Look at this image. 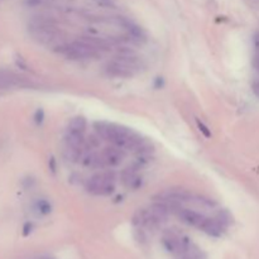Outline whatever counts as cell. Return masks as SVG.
<instances>
[{
    "label": "cell",
    "mask_w": 259,
    "mask_h": 259,
    "mask_svg": "<svg viewBox=\"0 0 259 259\" xmlns=\"http://www.w3.org/2000/svg\"><path fill=\"white\" fill-rule=\"evenodd\" d=\"M96 132L101 138L110 142L119 148H139L142 146V139L138 134L123 125L108 121H96L94 124Z\"/></svg>",
    "instance_id": "6da1fadb"
},
{
    "label": "cell",
    "mask_w": 259,
    "mask_h": 259,
    "mask_svg": "<svg viewBox=\"0 0 259 259\" xmlns=\"http://www.w3.org/2000/svg\"><path fill=\"white\" fill-rule=\"evenodd\" d=\"M106 47L105 42H99L95 38H82V39L73 40L70 43L61 45V52L70 60L83 61L91 60L101 55V51Z\"/></svg>",
    "instance_id": "7a4b0ae2"
},
{
    "label": "cell",
    "mask_w": 259,
    "mask_h": 259,
    "mask_svg": "<svg viewBox=\"0 0 259 259\" xmlns=\"http://www.w3.org/2000/svg\"><path fill=\"white\" fill-rule=\"evenodd\" d=\"M124 153L119 147H108L101 152H91L83 159V164L91 168H113L121 163Z\"/></svg>",
    "instance_id": "3957f363"
},
{
    "label": "cell",
    "mask_w": 259,
    "mask_h": 259,
    "mask_svg": "<svg viewBox=\"0 0 259 259\" xmlns=\"http://www.w3.org/2000/svg\"><path fill=\"white\" fill-rule=\"evenodd\" d=\"M105 70L113 77H132L139 70L138 60L131 53H124L108 62Z\"/></svg>",
    "instance_id": "277c9868"
},
{
    "label": "cell",
    "mask_w": 259,
    "mask_h": 259,
    "mask_svg": "<svg viewBox=\"0 0 259 259\" xmlns=\"http://www.w3.org/2000/svg\"><path fill=\"white\" fill-rule=\"evenodd\" d=\"M86 190L95 196H108L115 190V175L114 172L104 171L94 175L86 184Z\"/></svg>",
    "instance_id": "5b68a950"
},
{
    "label": "cell",
    "mask_w": 259,
    "mask_h": 259,
    "mask_svg": "<svg viewBox=\"0 0 259 259\" xmlns=\"http://www.w3.org/2000/svg\"><path fill=\"white\" fill-rule=\"evenodd\" d=\"M30 29L33 37L42 45H52L61 40V30L50 20H39Z\"/></svg>",
    "instance_id": "8992f818"
},
{
    "label": "cell",
    "mask_w": 259,
    "mask_h": 259,
    "mask_svg": "<svg viewBox=\"0 0 259 259\" xmlns=\"http://www.w3.org/2000/svg\"><path fill=\"white\" fill-rule=\"evenodd\" d=\"M162 242H163L164 248L169 253L177 255L190 244L191 239L187 238L185 234H182V233L177 232V230H168L163 234Z\"/></svg>",
    "instance_id": "52a82bcc"
},
{
    "label": "cell",
    "mask_w": 259,
    "mask_h": 259,
    "mask_svg": "<svg viewBox=\"0 0 259 259\" xmlns=\"http://www.w3.org/2000/svg\"><path fill=\"white\" fill-rule=\"evenodd\" d=\"M177 259H206L205 253L197 247L196 244L192 243V240L190 242V244L182 250L181 253L176 255Z\"/></svg>",
    "instance_id": "ba28073f"
},
{
    "label": "cell",
    "mask_w": 259,
    "mask_h": 259,
    "mask_svg": "<svg viewBox=\"0 0 259 259\" xmlns=\"http://www.w3.org/2000/svg\"><path fill=\"white\" fill-rule=\"evenodd\" d=\"M123 182L125 186L134 189V187H137L139 184H141V179H139L138 174H137L134 169L128 168L123 174Z\"/></svg>",
    "instance_id": "9c48e42d"
},
{
    "label": "cell",
    "mask_w": 259,
    "mask_h": 259,
    "mask_svg": "<svg viewBox=\"0 0 259 259\" xmlns=\"http://www.w3.org/2000/svg\"><path fill=\"white\" fill-rule=\"evenodd\" d=\"M37 207H38V211H39L40 214H48V212L51 211V205L48 204L47 201H45V200L38 202Z\"/></svg>",
    "instance_id": "30bf717a"
},
{
    "label": "cell",
    "mask_w": 259,
    "mask_h": 259,
    "mask_svg": "<svg viewBox=\"0 0 259 259\" xmlns=\"http://www.w3.org/2000/svg\"><path fill=\"white\" fill-rule=\"evenodd\" d=\"M199 128H200V131L204 132L205 136H206V137H209V136H210V132H207V131H206V128H205V126L202 125V124L200 123V121H199Z\"/></svg>",
    "instance_id": "8fae6325"
}]
</instances>
